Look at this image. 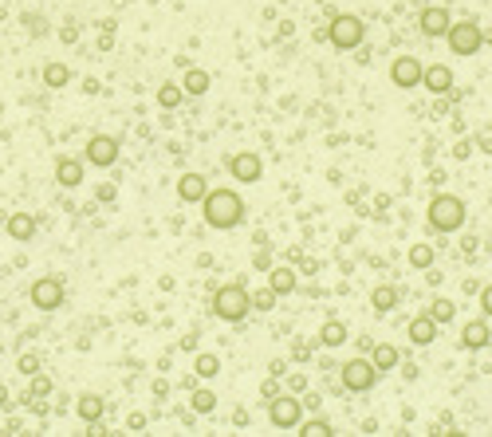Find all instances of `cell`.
I'll list each match as a JSON object with an SVG mask.
<instances>
[{"instance_id":"obj_28","label":"cell","mask_w":492,"mask_h":437,"mask_svg":"<svg viewBox=\"0 0 492 437\" xmlns=\"http://www.w3.org/2000/svg\"><path fill=\"white\" fill-rule=\"evenodd\" d=\"M193 370H197V378H217V370H221V359H217V355H197V359H193Z\"/></svg>"},{"instance_id":"obj_3","label":"cell","mask_w":492,"mask_h":437,"mask_svg":"<svg viewBox=\"0 0 492 437\" xmlns=\"http://www.w3.org/2000/svg\"><path fill=\"white\" fill-rule=\"evenodd\" d=\"M252 311V300H248V288L245 284H225V288L213 291V315L221 319V323H232L240 327Z\"/></svg>"},{"instance_id":"obj_10","label":"cell","mask_w":492,"mask_h":437,"mask_svg":"<svg viewBox=\"0 0 492 437\" xmlns=\"http://www.w3.org/2000/svg\"><path fill=\"white\" fill-rule=\"evenodd\" d=\"M422 60H414V55H398V60L390 63V83L402 87V91H410V87H422Z\"/></svg>"},{"instance_id":"obj_21","label":"cell","mask_w":492,"mask_h":437,"mask_svg":"<svg viewBox=\"0 0 492 437\" xmlns=\"http://www.w3.org/2000/svg\"><path fill=\"white\" fill-rule=\"evenodd\" d=\"M398 359H402V351H398V347H390V343H378V347H374V367H378V374H382V370H394V367H398Z\"/></svg>"},{"instance_id":"obj_17","label":"cell","mask_w":492,"mask_h":437,"mask_svg":"<svg viewBox=\"0 0 492 437\" xmlns=\"http://www.w3.org/2000/svg\"><path fill=\"white\" fill-rule=\"evenodd\" d=\"M55 178H60V185L75 189L79 181H83V162H79V158H60V162H55Z\"/></svg>"},{"instance_id":"obj_32","label":"cell","mask_w":492,"mask_h":437,"mask_svg":"<svg viewBox=\"0 0 492 437\" xmlns=\"http://www.w3.org/2000/svg\"><path fill=\"white\" fill-rule=\"evenodd\" d=\"M410 264H414V268H429L433 264V249H429V244H414V249H410Z\"/></svg>"},{"instance_id":"obj_9","label":"cell","mask_w":492,"mask_h":437,"mask_svg":"<svg viewBox=\"0 0 492 437\" xmlns=\"http://www.w3.org/2000/svg\"><path fill=\"white\" fill-rule=\"evenodd\" d=\"M229 173H232V181H240V185H252V181L264 178V158L252 154V150H240V154L229 158Z\"/></svg>"},{"instance_id":"obj_6","label":"cell","mask_w":492,"mask_h":437,"mask_svg":"<svg viewBox=\"0 0 492 437\" xmlns=\"http://www.w3.org/2000/svg\"><path fill=\"white\" fill-rule=\"evenodd\" d=\"M366 36V24L358 16H351V12H339V16L331 20V32H327V40H331V48H339V52H351V48H358Z\"/></svg>"},{"instance_id":"obj_15","label":"cell","mask_w":492,"mask_h":437,"mask_svg":"<svg viewBox=\"0 0 492 437\" xmlns=\"http://www.w3.org/2000/svg\"><path fill=\"white\" fill-rule=\"evenodd\" d=\"M488 343H492V327L484 323V315L465 323V331H461V347H465V351H481V347H488Z\"/></svg>"},{"instance_id":"obj_35","label":"cell","mask_w":492,"mask_h":437,"mask_svg":"<svg viewBox=\"0 0 492 437\" xmlns=\"http://www.w3.org/2000/svg\"><path fill=\"white\" fill-rule=\"evenodd\" d=\"M252 268H256V272H268V268H272V257H268V252H256Z\"/></svg>"},{"instance_id":"obj_12","label":"cell","mask_w":492,"mask_h":437,"mask_svg":"<svg viewBox=\"0 0 492 437\" xmlns=\"http://www.w3.org/2000/svg\"><path fill=\"white\" fill-rule=\"evenodd\" d=\"M437 327H442V323H437L429 311L414 315V319H410V327H406V331H410V343H414V347H429L433 339H437Z\"/></svg>"},{"instance_id":"obj_5","label":"cell","mask_w":492,"mask_h":437,"mask_svg":"<svg viewBox=\"0 0 492 437\" xmlns=\"http://www.w3.org/2000/svg\"><path fill=\"white\" fill-rule=\"evenodd\" d=\"M339 378H343V386H347L351 394H366V390H374V382H378V367H374L370 359H347L343 362V370H339Z\"/></svg>"},{"instance_id":"obj_23","label":"cell","mask_w":492,"mask_h":437,"mask_svg":"<svg viewBox=\"0 0 492 437\" xmlns=\"http://www.w3.org/2000/svg\"><path fill=\"white\" fill-rule=\"evenodd\" d=\"M181 91H186V95H205V91H209V71H201V68L186 71V83H181Z\"/></svg>"},{"instance_id":"obj_27","label":"cell","mask_w":492,"mask_h":437,"mask_svg":"<svg viewBox=\"0 0 492 437\" xmlns=\"http://www.w3.org/2000/svg\"><path fill=\"white\" fill-rule=\"evenodd\" d=\"M319 343L323 347H343V343H347V327H343V323H327L319 331Z\"/></svg>"},{"instance_id":"obj_1","label":"cell","mask_w":492,"mask_h":437,"mask_svg":"<svg viewBox=\"0 0 492 437\" xmlns=\"http://www.w3.org/2000/svg\"><path fill=\"white\" fill-rule=\"evenodd\" d=\"M201 217H205V225H209V229L229 232V229H237V225L245 221V198H240L232 185L209 189V193L201 198Z\"/></svg>"},{"instance_id":"obj_29","label":"cell","mask_w":492,"mask_h":437,"mask_svg":"<svg viewBox=\"0 0 492 437\" xmlns=\"http://www.w3.org/2000/svg\"><path fill=\"white\" fill-rule=\"evenodd\" d=\"M429 315H433V319H437V323H449V319H453V315H457V303H453V300H445V296H442V300H433V308H429Z\"/></svg>"},{"instance_id":"obj_26","label":"cell","mask_w":492,"mask_h":437,"mask_svg":"<svg viewBox=\"0 0 492 437\" xmlns=\"http://www.w3.org/2000/svg\"><path fill=\"white\" fill-rule=\"evenodd\" d=\"M43 83L48 87H68L71 83V68L68 63H48V68H43Z\"/></svg>"},{"instance_id":"obj_4","label":"cell","mask_w":492,"mask_h":437,"mask_svg":"<svg viewBox=\"0 0 492 437\" xmlns=\"http://www.w3.org/2000/svg\"><path fill=\"white\" fill-rule=\"evenodd\" d=\"M445 43H449L453 55H476L484 48V28L473 20H461V24L445 28Z\"/></svg>"},{"instance_id":"obj_19","label":"cell","mask_w":492,"mask_h":437,"mask_svg":"<svg viewBox=\"0 0 492 437\" xmlns=\"http://www.w3.org/2000/svg\"><path fill=\"white\" fill-rule=\"evenodd\" d=\"M9 237L12 240H32L36 237V217L32 213H12L9 217Z\"/></svg>"},{"instance_id":"obj_34","label":"cell","mask_w":492,"mask_h":437,"mask_svg":"<svg viewBox=\"0 0 492 437\" xmlns=\"http://www.w3.org/2000/svg\"><path fill=\"white\" fill-rule=\"evenodd\" d=\"M481 311H484V319H492V284H484V291H481Z\"/></svg>"},{"instance_id":"obj_30","label":"cell","mask_w":492,"mask_h":437,"mask_svg":"<svg viewBox=\"0 0 492 437\" xmlns=\"http://www.w3.org/2000/svg\"><path fill=\"white\" fill-rule=\"evenodd\" d=\"M248 300H252V308H256V311H272L280 296H276L272 288H264V291H248Z\"/></svg>"},{"instance_id":"obj_8","label":"cell","mask_w":492,"mask_h":437,"mask_svg":"<svg viewBox=\"0 0 492 437\" xmlns=\"http://www.w3.org/2000/svg\"><path fill=\"white\" fill-rule=\"evenodd\" d=\"M83 158H87V166H99V170L114 166V162H119V138H114V134H91Z\"/></svg>"},{"instance_id":"obj_2","label":"cell","mask_w":492,"mask_h":437,"mask_svg":"<svg viewBox=\"0 0 492 437\" xmlns=\"http://www.w3.org/2000/svg\"><path fill=\"white\" fill-rule=\"evenodd\" d=\"M469 209H465V198L457 193H437L429 198V209H425V221H429L433 232H457L465 225Z\"/></svg>"},{"instance_id":"obj_13","label":"cell","mask_w":492,"mask_h":437,"mask_svg":"<svg viewBox=\"0 0 492 437\" xmlns=\"http://www.w3.org/2000/svg\"><path fill=\"white\" fill-rule=\"evenodd\" d=\"M205 193H209V181H205L201 173L189 170V173H181V178H178V198L186 201V205H201Z\"/></svg>"},{"instance_id":"obj_24","label":"cell","mask_w":492,"mask_h":437,"mask_svg":"<svg viewBox=\"0 0 492 437\" xmlns=\"http://www.w3.org/2000/svg\"><path fill=\"white\" fill-rule=\"evenodd\" d=\"M102 410H107V406H102L99 394H83V398H79V418H83V421H99Z\"/></svg>"},{"instance_id":"obj_11","label":"cell","mask_w":492,"mask_h":437,"mask_svg":"<svg viewBox=\"0 0 492 437\" xmlns=\"http://www.w3.org/2000/svg\"><path fill=\"white\" fill-rule=\"evenodd\" d=\"M32 303L40 311H55L63 303V284L60 280H51V276H43V280L32 284Z\"/></svg>"},{"instance_id":"obj_36","label":"cell","mask_w":492,"mask_h":437,"mask_svg":"<svg viewBox=\"0 0 492 437\" xmlns=\"http://www.w3.org/2000/svg\"><path fill=\"white\" fill-rule=\"evenodd\" d=\"M288 386H292V394H299V390H304V386H307V378H299V374H296Z\"/></svg>"},{"instance_id":"obj_16","label":"cell","mask_w":492,"mask_h":437,"mask_svg":"<svg viewBox=\"0 0 492 437\" xmlns=\"http://www.w3.org/2000/svg\"><path fill=\"white\" fill-rule=\"evenodd\" d=\"M296 284H299L296 268H268V288L276 291V296H292Z\"/></svg>"},{"instance_id":"obj_14","label":"cell","mask_w":492,"mask_h":437,"mask_svg":"<svg viewBox=\"0 0 492 437\" xmlns=\"http://www.w3.org/2000/svg\"><path fill=\"white\" fill-rule=\"evenodd\" d=\"M422 87H425V91H433V95L453 91V71L445 68V63H429V68L422 71Z\"/></svg>"},{"instance_id":"obj_18","label":"cell","mask_w":492,"mask_h":437,"mask_svg":"<svg viewBox=\"0 0 492 437\" xmlns=\"http://www.w3.org/2000/svg\"><path fill=\"white\" fill-rule=\"evenodd\" d=\"M449 9H425L422 12V32L425 36H445V28H449Z\"/></svg>"},{"instance_id":"obj_22","label":"cell","mask_w":492,"mask_h":437,"mask_svg":"<svg viewBox=\"0 0 492 437\" xmlns=\"http://www.w3.org/2000/svg\"><path fill=\"white\" fill-rule=\"evenodd\" d=\"M189 406H193V414H213L217 410V394H213L209 386H197L193 398H189Z\"/></svg>"},{"instance_id":"obj_37","label":"cell","mask_w":492,"mask_h":437,"mask_svg":"<svg viewBox=\"0 0 492 437\" xmlns=\"http://www.w3.org/2000/svg\"><path fill=\"white\" fill-rule=\"evenodd\" d=\"M0 402H9V390H4V386H0Z\"/></svg>"},{"instance_id":"obj_25","label":"cell","mask_w":492,"mask_h":437,"mask_svg":"<svg viewBox=\"0 0 492 437\" xmlns=\"http://www.w3.org/2000/svg\"><path fill=\"white\" fill-rule=\"evenodd\" d=\"M181 95L186 91H181L178 83H161L158 87V107L161 111H173V107H181Z\"/></svg>"},{"instance_id":"obj_33","label":"cell","mask_w":492,"mask_h":437,"mask_svg":"<svg viewBox=\"0 0 492 437\" xmlns=\"http://www.w3.org/2000/svg\"><path fill=\"white\" fill-rule=\"evenodd\" d=\"M20 370H24V374H36V370H40V355H20Z\"/></svg>"},{"instance_id":"obj_7","label":"cell","mask_w":492,"mask_h":437,"mask_svg":"<svg viewBox=\"0 0 492 437\" xmlns=\"http://www.w3.org/2000/svg\"><path fill=\"white\" fill-rule=\"evenodd\" d=\"M268 418L276 429H299V421H304V402H299L296 394H276L268 398Z\"/></svg>"},{"instance_id":"obj_31","label":"cell","mask_w":492,"mask_h":437,"mask_svg":"<svg viewBox=\"0 0 492 437\" xmlns=\"http://www.w3.org/2000/svg\"><path fill=\"white\" fill-rule=\"evenodd\" d=\"M299 433L304 437H331V421H299Z\"/></svg>"},{"instance_id":"obj_20","label":"cell","mask_w":492,"mask_h":437,"mask_svg":"<svg viewBox=\"0 0 492 437\" xmlns=\"http://www.w3.org/2000/svg\"><path fill=\"white\" fill-rule=\"evenodd\" d=\"M370 303H374V311H394L398 308V288H394V284H378Z\"/></svg>"}]
</instances>
